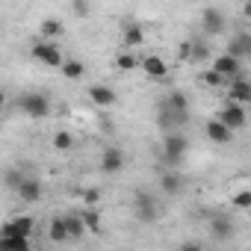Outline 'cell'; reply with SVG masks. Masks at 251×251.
Returning a JSON list of instances; mask_svg holds the SVG:
<instances>
[{
    "mask_svg": "<svg viewBox=\"0 0 251 251\" xmlns=\"http://www.w3.org/2000/svg\"><path fill=\"white\" fill-rule=\"evenodd\" d=\"M227 53H233V56H239V59L251 56V33H236V36L227 42Z\"/></svg>",
    "mask_w": 251,
    "mask_h": 251,
    "instance_id": "e0dca14e",
    "label": "cell"
},
{
    "mask_svg": "<svg viewBox=\"0 0 251 251\" xmlns=\"http://www.w3.org/2000/svg\"><path fill=\"white\" fill-rule=\"evenodd\" d=\"M18 109L30 118H48L50 115V98L42 92H24L18 98Z\"/></svg>",
    "mask_w": 251,
    "mask_h": 251,
    "instance_id": "7a4b0ae2",
    "label": "cell"
},
{
    "mask_svg": "<svg viewBox=\"0 0 251 251\" xmlns=\"http://www.w3.org/2000/svg\"><path fill=\"white\" fill-rule=\"evenodd\" d=\"M160 103L169 106V109H175V112H189V98H186L183 92H169Z\"/></svg>",
    "mask_w": 251,
    "mask_h": 251,
    "instance_id": "44dd1931",
    "label": "cell"
},
{
    "mask_svg": "<svg viewBox=\"0 0 251 251\" xmlns=\"http://www.w3.org/2000/svg\"><path fill=\"white\" fill-rule=\"evenodd\" d=\"M201 80H204V83H207V86H222V83H225V80H227V77H225V74H219V71H216V68H210V71H207V74H204V77H201Z\"/></svg>",
    "mask_w": 251,
    "mask_h": 251,
    "instance_id": "f546056e",
    "label": "cell"
},
{
    "mask_svg": "<svg viewBox=\"0 0 251 251\" xmlns=\"http://www.w3.org/2000/svg\"><path fill=\"white\" fill-rule=\"evenodd\" d=\"M213 68H216L219 74H225L227 80H236V77H239V71H242V59L225 50V53H219V56L213 59Z\"/></svg>",
    "mask_w": 251,
    "mask_h": 251,
    "instance_id": "ba28073f",
    "label": "cell"
},
{
    "mask_svg": "<svg viewBox=\"0 0 251 251\" xmlns=\"http://www.w3.org/2000/svg\"><path fill=\"white\" fill-rule=\"evenodd\" d=\"M59 33H62V24L56 18H45L42 21V39H56Z\"/></svg>",
    "mask_w": 251,
    "mask_h": 251,
    "instance_id": "4316f807",
    "label": "cell"
},
{
    "mask_svg": "<svg viewBox=\"0 0 251 251\" xmlns=\"http://www.w3.org/2000/svg\"><path fill=\"white\" fill-rule=\"evenodd\" d=\"M98 201H100V192L98 189H86L83 192V204L86 207H98Z\"/></svg>",
    "mask_w": 251,
    "mask_h": 251,
    "instance_id": "1f68e13d",
    "label": "cell"
},
{
    "mask_svg": "<svg viewBox=\"0 0 251 251\" xmlns=\"http://www.w3.org/2000/svg\"><path fill=\"white\" fill-rule=\"evenodd\" d=\"M201 30H204V36H210V39L222 36V33L227 30L225 12H222V9H216V6H207V9L201 12Z\"/></svg>",
    "mask_w": 251,
    "mask_h": 251,
    "instance_id": "8992f818",
    "label": "cell"
},
{
    "mask_svg": "<svg viewBox=\"0 0 251 251\" xmlns=\"http://www.w3.org/2000/svg\"><path fill=\"white\" fill-rule=\"evenodd\" d=\"M59 71H62V77H65V80H80V77L86 74V65H83L80 59H65Z\"/></svg>",
    "mask_w": 251,
    "mask_h": 251,
    "instance_id": "603a6c76",
    "label": "cell"
},
{
    "mask_svg": "<svg viewBox=\"0 0 251 251\" xmlns=\"http://www.w3.org/2000/svg\"><path fill=\"white\" fill-rule=\"evenodd\" d=\"M30 56L36 59V62H42V65H48V68H62V50L50 42V39H39L33 48H30Z\"/></svg>",
    "mask_w": 251,
    "mask_h": 251,
    "instance_id": "3957f363",
    "label": "cell"
},
{
    "mask_svg": "<svg viewBox=\"0 0 251 251\" xmlns=\"http://www.w3.org/2000/svg\"><path fill=\"white\" fill-rule=\"evenodd\" d=\"M230 204H233L236 210H251V189H239V192H233Z\"/></svg>",
    "mask_w": 251,
    "mask_h": 251,
    "instance_id": "83f0119b",
    "label": "cell"
},
{
    "mask_svg": "<svg viewBox=\"0 0 251 251\" xmlns=\"http://www.w3.org/2000/svg\"><path fill=\"white\" fill-rule=\"evenodd\" d=\"M242 15H245V18L251 21V0H248V3H245V9H242Z\"/></svg>",
    "mask_w": 251,
    "mask_h": 251,
    "instance_id": "e575fe53",
    "label": "cell"
},
{
    "mask_svg": "<svg viewBox=\"0 0 251 251\" xmlns=\"http://www.w3.org/2000/svg\"><path fill=\"white\" fill-rule=\"evenodd\" d=\"M83 219H86V227H89V230H95V233L100 230V213H98L95 207H86V210H83Z\"/></svg>",
    "mask_w": 251,
    "mask_h": 251,
    "instance_id": "f1b7e54d",
    "label": "cell"
},
{
    "mask_svg": "<svg viewBox=\"0 0 251 251\" xmlns=\"http://www.w3.org/2000/svg\"><path fill=\"white\" fill-rule=\"evenodd\" d=\"M21 183H24V175H21V172H15V169H9V172H6V186L18 192V186H21Z\"/></svg>",
    "mask_w": 251,
    "mask_h": 251,
    "instance_id": "4dcf8cb0",
    "label": "cell"
},
{
    "mask_svg": "<svg viewBox=\"0 0 251 251\" xmlns=\"http://www.w3.org/2000/svg\"><path fill=\"white\" fill-rule=\"evenodd\" d=\"M227 100H236V103L248 106V103H251V83L242 80V77L230 80V86H227Z\"/></svg>",
    "mask_w": 251,
    "mask_h": 251,
    "instance_id": "9a60e30c",
    "label": "cell"
},
{
    "mask_svg": "<svg viewBox=\"0 0 251 251\" xmlns=\"http://www.w3.org/2000/svg\"><path fill=\"white\" fill-rule=\"evenodd\" d=\"M124 169V151L121 148H106L100 157V172L103 175H118Z\"/></svg>",
    "mask_w": 251,
    "mask_h": 251,
    "instance_id": "5bb4252c",
    "label": "cell"
},
{
    "mask_svg": "<svg viewBox=\"0 0 251 251\" xmlns=\"http://www.w3.org/2000/svg\"><path fill=\"white\" fill-rule=\"evenodd\" d=\"M133 216L142 222V225H151L160 219V201L151 195V192H136L133 195Z\"/></svg>",
    "mask_w": 251,
    "mask_h": 251,
    "instance_id": "277c9868",
    "label": "cell"
},
{
    "mask_svg": "<svg viewBox=\"0 0 251 251\" xmlns=\"http://www.w3.org/2000/svg\"><path fill=\"white\" fill-rule=\"evenodd\" d=\"M204 133H207V139H210V142H216V145H227V142H233V133H236V130H230L227 124L216 115V118H210V121H207Z\"/></svg>",
    "mask_w": 251,
    "mask_h": 251,
    "instance_id": "52a82bcc",
    "label": "cell"
},
{
    "mask_svg": "<svg viewBox=\"0 0 251 251\" xmlns=\"http://www.w3.org/2000/svg\"><path fill=\"white\" fill-rule=\"evenodd\" d=\"M121 42L127 45V48H139V45L145 42V30H142V24H124Z\"/></svg>",
    "mask_w": 251,
    "mask_h": 251,
    "instance_id": "d6986e66",
    "label": "cell"
},
{
    "mask_svg": "<svg viewBox=\"0 0 251 251\" xmlns=\"http://www.w3.org/2000/svg\"><path fill=\"white\" fill-rule=\"evenodd\" d=\"M233 233H236V227L230 225L227 216H213L210 219V236L216 242H227V239H233Z\"/></svg>",
    "mask_w": 251,
    "mask_h": 251,
    "instance_id": "7c38bea8",
    "label": "cell"
},
{
    "mask_svg": "<svg viewBox=\"0 0 251 251\" xmlns=\"http://www.w3.org/2000/svg\"><path fill=\"white\" fill-rule=\"evenodd\" d=\"M65 219V227H68V233H71V239H80L89 227H86V219H83V213H68V216H62Z\"/></svg>",
    "mask_w": 251,
    "mask_h": 251,
    "instance_id": "ffe728a7",
    "label": "cell"
},
{
    "mask_svg": "<svg viewBox=\"0 0 251 251\" xmlns=\"http://www.w3.org/2000/svg\"><path fill=\"white\" fill-rule=\"evenodd\" d=\"M189 59H192V62L210 59V45H207V39H189Z\"/></svg>",
    "mask_w": 251,
    "mask_h": 251,
    "instance_id": "7402d4cb",
    "label": "cell"
},
{
    "mask_svg": "<svg viewBox=\"0 0 251 251\" xmlns=\"http://www.w3.org/2000/svg\"><path fill=\"white\" fill-rule=\"evenodd\" d=\"M18 198H21L24 204H36V201L42 198V183H39L36 177H24V183L18 186Z\"/></svg>",
    "mask_w": 251,
    "mask_h": 251,
    "instance_id": "2e32d148",
    "label": "cell"
},
{
    "mask_svg": "<svg viewBox=\"0 0 251 251\" xmlns=\"http://www.w3.org/2000/svg\"><path fill=\"white\" fill-rule=\"evenodd\" d=\"M0 245L12 251H30V236H0Z\"/></svg>",
    "mask_w": 251,
    "mask_h": 251,
    "instance_id": "cb8c5ba5",
    "label": "cell"
},
{
    "mask_svg": "<svg viewBox=\"0 0 251 251\" xmlns=\"http://www.w3.org/2000/svg\"><path fill=\"white\" fill-rule=\"evenodd\" d=\"M183 248L186 251H195V248H201V242H183Z\"/></svg>",
    "mask_w": 251,
    "mask_h": 251,
    "instance_id": "836d02e7",
    "label": "cell"
},
{
    "mask_svg": "<svg viewBox=\"0 0 251 251\" xmlns=\"http://www.w3.org/2000/svg\"><path fill=\"white\" fill-rule=\"evenodd\" d=\"M71 6H74L77 18H89V3H86V0H71Z\"/></svg>",
    "mask_w": 251,
    "mask_h": 251,
    "instance_id": "d6a6232c",
    "label": "cell"
},
{
    "mask_svg": "<svg viewBox=\"0 0 251 251\" xmlns=\"http://www.w3.org/2000/svg\"><path fill=\"white\" fill-rule=\"evenodd\" d=\"M89 100L95 103V106H112V103H118V95L109 89V86H103V83H95V86H89Z\"/></svg>",
    "mask_w": 251,
    "mask_h": 251,
    "instance_id": "4fadbf2b",
    "label": "cell"
},
{
    "mask_svg": "<svg viewBox=\"0 0 251 251\" xmlns=\"http://www.w3.org/2000/svg\"><path fill=\"white\" fill-rule=\"evenodd\" d=\"M48 239H50V242H56V245L71 239V233H68V227H65V219H62V216L50 219V225H48Z\"/></svg>",
    "mask_w": 251,
    "mask_h": 251,
    "instance_id": "ac0fdd59",
    "label": "cell"
},
{
    "mask_svg": "<svg viewBox=\"0 0 251 251\" xmlns=\"http://www.w3.org/2000/svg\"><path fill=\"white\" fill-rule=\"evenodd\" d=\"M183 186H186V180H183V175H180L177 169H166V172L160 175V189H163L166 195H180Z\"/></svg>",
    "mask_w": 251,
    "mask_h": 251,
    "instance_id": "8fae6325",
    "label": "cell"
},
{
    "mask_svg": "<svg viewBox=\"0 0 251 251\" xmlns=\"http://www.w3.org/2000/svg\"><path fill=\"white\" fill-rule=\"evenodd\" d=\"M219 118L227 124L230 130H242L245 124H248V112H245V106H242V103H236V100H227V103H222V109H219Z\"/></svg>",
    "mask_w": 251,
    "mask_h": 251,
    "instance_id": "5b68a950",
    "label": "cell"
},
{
    "mask_svg": "<svg viewBox=\"0 0 251 251\" xmlns=\"http://www.w3.org/2000/svg\"><path fill=\"white\" fill-rule=\"evenodd\" d=\"M186 148H189V142H186V136L180 130L163 133V166L166 169H177L183 163V157H186Z\"/></svg>",
    "mask_w": 251,
    "mask_h": 251,
    "instance_id": "6da1fadb",
    "label": "cell"
},
{
    "mask_svg": "<svg viewBox=\"0 0 251 251\" xmlns=\"http://www.w3.org/2000/svg\"><path fill=\"white\" fill-rule=\"evenodd\" d=\"M139 68H142V71H145L151 80H166V77H169V62H166L163 56H157V53H148V56H142Z\"/></svg>",
    "mask_w": 251,
    "mask_h": 251,
    "instance_id": "30bf717a",
    "label": "cell"
},
{
    "mask_svg": "<svg viewBox=\"0 0 251 251\" xmlns=\"http://www.w3.org/2000/svg\"><path fill=\"white\" fill-rule=\"evenodd\" d=\"M36 227V219L33 216H15L3 225V230H0V236H30Z\"/></svg>",
    "mask_w": 251,
    "mask_h": 251,
    "instance_id": "9c48e42d",
    "label": "cell"
},
{
    "mask_svg": "<svg viewBox=\"0 0 251 251\" xmlns=\"http://www.w3.org/2000/svg\"><path fill=\"white\" fill-rule=\"evenodd\" d=\"M53 148H56V151H71V148H74V136H71L68 130H56V133H53Z\"/></svg>",
    "mask_w": 251,
    "mask_h": 251,
    "instance_id": "484cf974",
    "label": "cell"
},
{
    "mask_svg": "<svg viewBox=\"0 0 251 251\" xmlns=\"http://www.w3.org/2000/svg\"><path fill=\"white\" fill-rule=\"evenodd\" d=\"M139 62H142V59H136L133 53H118V56H115V68H118V71H133V68H139Z\"/></svg>",
    "mask_w": 251,
    "mask_h": 251,
    "instance_id": "d4e9b609",
    "label": "cell"
}]
</instances>
